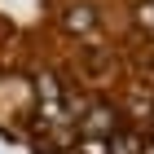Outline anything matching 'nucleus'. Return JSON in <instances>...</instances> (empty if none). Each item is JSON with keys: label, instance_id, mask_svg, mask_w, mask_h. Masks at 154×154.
Returning <instances> with one entry per match:
<instances>
[{"label": "nucleus", "instance_id": "1", "mask_svg": "<svg viewBox=\"0 0 154 154\" xmlns=\"http://www.w3.org/2000/svg\"><path fill=\"white\" fill-rule=\"evenodd\" d=\"M0 132L26 154H154V0H0Z\"/></svg>", "mask_w": 154, "mask_h": 154}]
</instances>
